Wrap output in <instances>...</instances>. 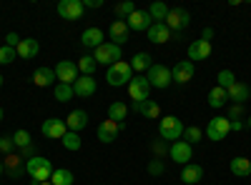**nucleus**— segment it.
<instances>
[{
	"instance_id": "nucleus-1",
	"label": "nucleus",
	"mask_w": 251,
	"mask_h": 185,
	"mask_svg": "<svg viewBox=\"0 0 251 185\" xmlns=\"http://www.w3.org/2000/svg\"><path fill=\"white\" fill-rule=\"evenodd\" d=\"M53 170H55L53 163L48 158H43V155H35V158L25 160V173L30 175V185H40V183L50 180Z\"/></svg>"
},
{
	"instance_id": "nucleus-2",
	"label": "nucleus",
	"mask_w": 251,
	"mask_h": 185,
	"mask_svg": "<svg viewBox=\"0 0 251 185\" xmlns=\"http://www.w3.org/2000/svg\"><path fill=\"white\" fill-rule=\"evenodd\" d=\"M106 80H108V85H113V88L128 85L131 80H133V68H131V63H126V60H118V63H113V65L106 70Z\"/></svg>"
},
{
	"instance_id": "nucleus-3",
	"label": "nucleus",
	"mask_w": 251,
	"mask_h": 185,
	"mask_svg": "<svg viewBox=\"0 0 251 185\" xmlns=\"http://www.w3.org/2000/svg\"><path fill=\"white\" fill-rule=\"evenodd\" d=\"M183 123L176 118V115H166V118H161L158 120V135L163 138V140H181L183 138Z\"/></svg>"
},
{
	"instance_id": "nucleus-4",
	"label": "nucleus",
	"mask_w": 251,
	"mask_h": 185,
	"mask_svg": "<svg viewBox=\"0 0 251 185\" xmlns=\"http://www.w3.org/2000/svg\"><path fill=\"white\" fill-rule=\"evenodd\" d=\"M228 133H231V120H228L226 115H216V118L208 120V125H206V138H208V140L219 143V140H224Z\"/></svg>"
},
{
	"instance_id": "nucleus-5",
	"label": "nucleus",
	"mask_w": 251,
	"mask_h": 185,
	"mask_svg": "<svg viewBox=\"0 0 251 185\" xmlns=\"http://www.w3.org/2000/svg\"><path fill=\"white\" fill-rule=\"evenodd\" d=\"M146 80L151 83V88H158V90H166V88L174 83L171 70L166 68V65H158V63H153V65L149 68V73H146Z\"/></svg>"
},
{
	"instance_id": "nucleus-6",
	"label": "nucleus",
	"mask_w": 251,
	"mask_h": 185,
	"mask_svg": "<svg viewBox=\"0 0 251 185\" xmlns=\"http://www.w3.org/2000/svg\"><path fill=\"white\" fill-rule=\"evenodd\" d=\"M163 23H166V28H169L171 33H181L183 28H188V23H191V15H188L186 8H171Z\"/></svg>"
},
{
	"instance_id": "nucleus-7",
	"label": "nucleus",
	"mask_w": 251,
	"mask_h": 185,
	"mask_svg": "<svg viewBox=\"0 0 251 185\" xmlns=\"http://www.w3.org/2000/svg\"><path fill=\"white\" fill-rule=\"evenodd\" d=\"M93 58H96L98 65H108L111 68L113 63H118V60H121V48L113 45V43H103L100 48L93 50Z\"/></svg>"
},
{
	"instance_id": "nucleus-8",
	"label": "nucleus",
	"mask_w": 251,
	"mask_h": 185,
	"mask_svg": "<svg viewBox=\"0 0 251 185\" xmlns=\"http://www.w3.org/2000/svg\"><path fill=\"white\" fill-rule=\"evenodd\" d=\"M83 13H86L83 0H60L58 3V15L63 20H80Z\"/></svg>"
},
{
	"instance_id": "nucleus-9",
	"label": "nucleus",
	"mask_w": 251,
	"mask_h": 185,
	"mask_svg": "<svg viewBox=\"0 0 251 185\" xmlns=\"http://www.w3.org/2000/svg\"><path fill=\"white\" fill-rule=\"evenodd\" d=\"M149 93H151V83L146 80V75H136L131 83H128V95H131L133 103L149 100Z\"/></svg>"
},
{
	"instance_id": "nucleus-10",
	"label": "nucleus",
	"mask_w": 251,
	"mask_h": 185,
	"mask_svg": "<svg viewBox=\"0 0 251 185\" xmlns=\"http://www.w3.org/2000/svg\"><path fill=\"white\" fill-rule=\"evenodd\" d=\"M53 70H55V78L66 85H73L78 80V63H73V60H60Z\"/></svg>"
},
{
	"instance_id": "nucleus-11",
	"label": "nucleus",
	"mask_w": 251,
	"mask_h": 185,
	"mask_svg": "<svg viewBox=\"0 0 251 185\" xmlns=\"http://www.w3.org/2000/svg\"><path fill=\"white\" fill-rule=\"evenodd\" d=\"M169 155H171L174 163H178V165H188V160L194 158V148L188 145L186 140H176V143H171Z\"/></svg>"
},
{
	"instance_id": "nucleus-12",
	"label": "nucleus",
	"mask_w": 251,
	"mask_h": 185,
	"mask_svg": "<svg viewBox=\"0 0 251 185\" xmlns=\"http://www.w3.org/2000/svg\"><path fill=\"white\" fill-rule=\"evenodd\" d=\"M40 130H43L46 138H53V140H63V135L68 133L66 120H63V118H48L43 125H40Z\"/></svg>"
},
{
	"instance_id": "nucleus-13",
	"label": "nucleus",
	"mask_w": 251,
	"mask_h": 185,
	"mask_svg": "<svg viewBox=\"0 0 251 185\" xmlns=\"http://www.w3.org/2000/svg\"><path fill=\"white\" fill-rule=\"evenodd\" d=\"M194 73H196V65L191 63V60H181V63H176V65H174V70H171V78H174V83H178V85H186L188 80L194 78Z\"/></svg>"
},
{
	"instance_id": "nucleus-14",
	"label": "nucleus",
	"mask_w": 251,
	"mask_h": 185,
	"mask_svg": "<svg viewBox=\"0 0 251 185\" xmlns=\"http://www.w3.org/2000/svg\"><path fill=\"white\" fill-rule=\"evenodd\" d=\"M128 35H131V30H128V25H126V20H113L111 28H108V38H111V43L121 48V45L128 43Z\"/></svg>"
},
{
	"instance_id": "nucleus-15",
	"label": "nucleus",
	"mask_w": 251,
	"mask_h": 185,
	"mask_svg": "<svg viewBox=\"0 0 251 185\" xmlns=\"http://www.w3.org/2000/svg\"><path fill=\"white\" fill-rule=\"evenodd\" d=\"M126 25H128V30L143 33V30H149V28L153 25V18L149 15V10H136L128 20H126Z\"/></svg>"
},
{
	"instance_id": "nucleus-16",
	"label": "nucleus",
	"mask_w": 251,
	"mask_h": 185,
	"mask_svg": "<svg viewBox=\"0 0 251 185\" xmlns=\"http://www.w3.org/2000/svg\"><path fill=\"white\" fill-rule=\"evenodd\" d=\"M96 78L93 75H80L75 83H73V93H75V98H91L93 93H96Z\"/></svg>"
},
{
	"instance_id": "nucleus-17",
	"label": "nucleus",
	"mask_w": 251,
	"mask_h": 185,
	"mask_svg": "<svg viewBox=\"0 0 251 185\" xmlns=\"http://www.w3.org/2000/svg\"><path fill=\"white\" fill-rule=\"evenodd\" d=\"M3 168H5V173L10 178H23L25 175V160L20 158V155H15V153H10V155H5Z\"/></svg>"
},
{
	"instance_id": "nucleus-18",
	"label": "nucleus",
	"mask_w": 251,
	"mask_h": 185,
	"mask_svg": "<svg viewBox=\"0 0 251 185\" xmlns=\"http://www.w3.org/2000/svg\"><path fill=\"white\" fill-rule=\"evenodd\" d=\"M118 133H121V125H118V123H113V120H103L100 125H98V130H96V135H98L100 143H113L118 138Z\"/></svg>"
},
{
	"instance_id": "nucleus-19",
	"label": "nucleus",
	"mask_w": 251,
	"mask_h": 185,
	"mask_svg": "<svg viewBox=\"0 0 251 185\" xmlns=\"http://www.w3.org/2000/svg\"><path fill=\"white\" fill-rule=\"evenodd\" d=\"M226 95H228V100H231L234 105H244V103L251 98V88L246 83H239V80H236V83L226 90Z\"/></svg>"
},
{
	"instance_id": "nucleus-20",
	"label": "nucleus",
	"mask_w": 251,
	"mask_h": 185,
	"mask_svg": "<svg viewBox=\"0 0 251 185\" xmlns=\"http://www.w3.org/2000/svg\"><path fill=\"white\" fill-rule=\"evenodd\" d=\"M80 43L86 45V48H100L103 43H106V35H103V30L100 28H86L83 30V35H80Z\"/></svg>"
},
{
	"instance_id": "nucleus-21",
	"label": "nucleus",
	"mask_w": 251,
	"mask_h": 185,
	"mask_svg": "<svg viewBox=\"0 0 251 185\" xmlns=\"http://www.w3.org/2000/svg\"><path fill=\"white\" fill-rule=\"evenodd\" d=\"M211 43H206V40H194V43L191 45H188V60H191V63H194V60H206L208 55H211Z\"/></svg>"
},
{
	"instance_id": "nucleus-22",
	"label": "nucleus",
	"mask_w": 251,
	"mask_h": 185,
	"mask_svg": "<svg viewBox=\"0 0 251 185\" xmlns=\"http://www.w3.org/2000/svg\"><path fill=\"white\" fill-rule=\"evenodd\" d=\"M18 58H25V60H30V58H35L38 53H40V43H38V40L35 38H23V40H20V43H18Z\"/></svg>"
},
{
	"instance_id": "nucleus-23",
	"label": "nucleus",
	"mask_w": 251,
	"mask_h": 185,
	"mask_svg": "<svg viewBox=\"0 0 251 185\" xmlns=\"http://www.w3.org/2000/svg\"><path fill=\"white\" fill-rule=\"evenodd\" d=\"M55 70L53 68H46V65H40V68H35V73H33V83L38 85V88H48V85H53L55 83Z\"/></svg>"
},
{
	"instance_id": "nucleus-24",
	"label": "nucleus",
	"mask_w": 251,
	"mask_h": 185,
	"mask_svg": "<svg viewBox=\"0 0 251 185\" xmlns=\"http://www.w3.org/2000/svg\"><path fill=\"white\" fill-rule=\"evenodd\" d=\"M133 110L141 113L143 118H149V120H156L161 115V105H158L156 100H151V98L143 100V103H133Z\"/></svg>"
},
{
	"instance_id": "nucleus-25",
	"label": "nucleus",
	"mask_w": 251,
	"mask_h": 185,
	"mask_svg": "<svg viewBox=\"0 0 251 185\" xmlns=\"http://www.w3.org/2000/svg\"><path fill=\"white\" fill-rule=\"evenodd\" d=\"M146 35H149V40H151V43H156V45L166 43V40H171V30L166 28V23H153L149 30H146Z\"/></svg>"
},
{
	"instance_id": "nucleus-26",
	"label": "nucleus",
	"mask_w": 251,
	"mask_h": 185,
	"mask_svg": "<svg viewBox=\"0 0 251 185\" xmlns=\"http://www.w3.org/2000/svg\"><path fill=\"white\" fill-rule=\"evenodd\" d=\"M181 180L186 185H196L199 180H203V168L196 165V163H188V165H183V170H181Z\"/></svg>"
},
{
	"instance_id": "nucleus-27",
	"label": "nucleus",
	"mask_w": 251,
	"mask_h": 185,
	"mask_svg": "<svg viewBox=\"0 0 251 185\" xmlns=\"http://www.w3.org/2000/svg\"><path fill=\"white\" fill-rule=\"evenodd\" d=\"M86 125H88V113H86V110H73V113L66 118V128L73 130V133L83 130Z\"/></svg>"
},
{
	"instance_id": "nucleus-28",
	"label": "nucleus",
	"mask_w": 251,
	"mask_h": 185,
	"mask_svg": "<svg viewBox=\"0 0 251 185\" xmlns=\"http://www.w3.org/2000/svg\"><path fill=\"white\" fill-rule=\"evenodd\" d=\"M126 118H128V108H126V103H121V100L111 103V105H108V120H113V123H118V125H123Z\"/></svg>"
},
{
	"instance_id": "nucleus-29",
	"label": "nucleus",
	"mask_w": 251,
	"mask_h": 185,
	"mask_svg": "<svg viewBox=\"0 0 251 185\" xmlns=\"http://www.w3.org/2000/svg\"><path fill=\"white\" fill-rule=\"evenodd\" d=\"M231 173H234L236 178H246V175H251V160L244 158V155L234 158V160H231Z\"/></svg>"
},
{
	"instance_id": "nucleus-30",
	"label": "nucleus",
	"mask_w": 251,
	"mask_h": 185,
	"mask_svg": "<svg viewBox=\"0 0 251 185\" xmlns=\"http://www.w3.org/2000/svg\"><path fill=\"white\" fill-rule=\"evenodd\" d=\"M226 103H228V95H226V90L224 88H211V90H208V105H211V108H224L226 105Z\"/></svg>"
},
{
	"instance_id": "nucleus-31",
	"label": "nucleus",
	"mask_w": 251,
	"mask_h": 185,
	"mask_svg": "<svg viewBox=\"0 0 251 185\" xmlns=\"http://www.w3.org/2000/svg\"><path fill=\"white\" fill-rule=\"evenodd\" d=\"M153 63H151V55L149 53H136L133 58H131V68L136 70V73H143V70H149Z\"/></svg>"
},
{
	"instance_id": "nucleus-32",
	"label": "nucleus",
	"mask_w": 251,
	"mask_h": 185,
	"mask_svg": "<svg viewBox=\"0 0 251 185\" xmlns=\"http://www.w3.org/2000/svg\"><path fill=\"white\" fill-rule=\"evenodd\" d=\"M53 98H55L58 103H68V100H73V98H75V93H73V85L58 83V85L53 88Z\"/></svg>"
},
{
	"instance_id": "nucleus-33",
	"label": "nucleus",
	"mask_w": 251,
	"mask_h": 185,
	"mask_svg": "<svg viewBox=\"0 0 251 185\" xmlns=\"http://www.w3.org/2000/svg\"><path fill=\"white\" fill-rule=\"evenodd\" d=\"M50 183L53 185H73V173L66 170V168H55L53 175H50Z\"/></svg>"
},
{
	"instance_id": "nucleus-34",
	"label": "nucleus",
	"mask_w": 251,
	"mask_h": 185,
	"mask_svg": "<svg viewBox=\"0 0 251 185\" xmlns=\"http://www.w3.org/2000/svg\"><path fill=\"white\" fill-rule=\"evenodd\" d=\"M96 68H98V63H96L93 55H83V58L78 60V73H83V75H93Z\"/></svg>"
},
{
	"instance_id": "nucleus-35",
	"label": "nucleus",
	"mask_w": 251,
	"mask_h": 185,
	"mask_svg": "<svg viewBox=\"0 0 251 185\" xmlns=\"http://www.w3.org/2000/svg\"><path fill=\"white\" fill-rule=\"evenodd\" d=\"M169 10L171 8H166L163 3H158V0H156V3H151V8H149V15L153 18V23H163L166 15H169Z\"/></svg>"
},
{
	"instance_id": "nucleus-36",
	"label": "nucleus",
	"mask_w": 251,
	"mask_h": 185,
	"mask_svg": "<svg viewBox=\"0 0 251 185\" xmlns=\"http://www.w3.org/2000/svg\"><path fill=\"white\" fill-rule=\"evenodd\" d=\"M63 148L66 150H71V153H75V150H80V135L78 133H73V130H68L66 135H63Z\"/></svg>"
},
{
	"instance_id": "nucleus-37",
	"label": "nucleus",
	"mask_w": 251,
	"mask_h": 185,
	"mask_svg": "<svg viewBox=\"0 0 251 185\" xmlns=\"http://www.w3.org/2000/svg\"><path fill=\"white\" fill-rule=\"evenodd\" d=\"M133 13H136L133 0H123V3H118V5H116V15H118V20H128Z\"/></svg>"
},
{
	"instance_id": "nucleus-38",
	"label": "nucleus",
	"mask_w": 251,
	"mask_h": 185,
	"mask_svg": "<svg viewBox=\"0 0 251 185\" xmlns=\"http://www.w3.org/2000/svg\"><path fill=\"white\" fill-rule=\"evenodd\" d=\"M13 143H15V148L25 150L28 145H33V138H30L28 130H15V133H13Z\"/></svg>"
},
{
	"instance_id": "nucleus-39",
	"label": "nucleus",
	"mask_w": 251,
	"mask_h": 185,
	"mask_svg": "<svg viewBox=\"0 0 251 185\" xmlns=\"http://www.w3.org/2000/svg\"><path fill=\"white\" fill-rule=\"evenodd\" d=\"M216 80H219V88H224V90H228L234 83H236V75L231 73V70H221L219 75H216Z\"/></svg>"
},
{
	"instance_id": "nucleus-40",
	"label": "nucleus",
	"mask_w": 251,
	"mask_h": 185,
	"mask_svg": "<svg viewBox=\"0 0 251 185\" xmlns=\"http://www.w3.org/2000/svg\"><path fill=\"white\" fill-rule=\"evenodd\" d=\"M183 138H186L188 145H194V143H201V140H203V130L196 128V125H191V128H186V130H183Z\"/></svg>"
},
{
	"instance_id": "nucleus-41",
	"label": "nucleus",
	"mask_w": 251,
	"mask_h": 185,
	"mask_svg": "<svg viewBox=\"0 0 251 185\" xmlns=\"http://www.w3.org/2000/svg\"><path fill=\"white\" fill-rule=\"evenodd\" d=\"M15 58H18V50H15V48H10V45L0 48V65H10Z\"/></svg>"
},
{
	"instance_id": "nucleus-42",
	"label": "nucleus",
	"mask_w": 251,
	"mask_h": 185,
	"mask_svg": "<svg viewBox=\"0 0 251 185\" xmlns=\"http://www.w3.org/2000/svg\"><path fill=\"white\" fill-rule=\"evenodd\" d=\"M0 150H3L5 155H10L15 150V143H13V135H3L0 138Z\"/></svg>"
},
{
	"instance_id": "nucleus-43",
	"label": "nucleus",
	"mask_w": 251,
	"mask_h": 185,
	"mask_svg": "<svg viewBox=\"0 0 251 185\" xmlns=\"http://www.w3.org/2000/svg\"><path fill=\"white\" fill-rule=\"evenodd\" d=\"M149 173H151V175H161V173H163V160H158V158L151 160V163H149Z\"/></svg>"
},
{
	"instance_id": "nucleus-44",
	"label": "nucleus",
	"mask_w": 251,
	"mask_h": 185,
	"mask_svg": "<svg viewBox=\"0 0 251 185\" xmlns=\"http://www.w3.org/2000/svg\"><path fill=\"white\" fill-rule=\"evenodd\" d=\"M241 115H244V108L241 105H231V108H228V113H226L228 120H239Z\"/></svg>"
},
{
	"instance_id": "nucleus-45",
	"label": "nucleus",
	"mask_w": 251,
	"mask_h": 185,
	"mask_svg": "<svg viewBox=\"0 0 251 185\" xmlns=\"http://www.w3.org/2000/svg\"><path fill=\"white\" fill-rule=\"evenodd\" d=\"M18 43H20V38H18L15 33H8V35H5V45H10V48H18Z\"/></svg>"
},
{
	"instance_id": "nucleus-46",
	"label": "nucleus",
	"mask_w": 251,
	"mask_h": 185,
	"mask_svg": "<svg viewBox=\"0 0 251 185\" xmlns=\"http://www.w3.org/2000/svg\"><path fill=\"white\" fill-rule=\"evenodd\" d=\"M211 38H214V30H211V28H203V33H201V40H206V43H211Z\"/></svg>"
},
{
	"instance_id": "nucleus-47",
	"label": "nucleus",
	"mask_w": 251,
	"mask_h": 185,
	"mask_svg": "<svg viewBox=\"0 0 251 185\" xmlns=\"http://www.w3.org/2000/svg\"><path fill=\"white\" fill-rule=\"evenodd\" d=\"M244 130V123L241 120H231V133H241Z\"/></svg>"
},
{
	"instance_id": "nucleus-48",
	"label": "nucleus",
	"mask_w": 251,
	"mask_h": 185,
	"mask_svg": "<svg viewBox=\"0 0 251 185\" xmlns=\"http://www.w3.org/2000/svg\"><path fill=\"white\" fill-rule=\"evenodd\" d=\"M83 5H86V8H100V5H103V0H86Z\"/></svg>"
},
{
	"instance_id": "nucleus-49",
	"label": "nucleus",
	"mask_w": 251,
	"mask_h": 185,
	"mask_svg": "<svg viewBox=\"0 0 251 185\" xmlns=\"http://www.w3.org/2000/svg\"><path fill=\"white\" fill-rule=\"evenodd\" d=\"M5 173V168H3V160H0V175H3Z\"/></svg>"
},
{
	"instance_id": "nucleus-50",
	"label": "nucleus",
	"mask_w": 251,
	"mask_h": 185,
	"mask_svg": "<svg viewBox=\"0 0 251 185\" xmlns=\"http://www.w3.org/2000/svg\"><path fill=\"white\" fill-rule=\"evenodd\" d=\"M3 118H5V113H3V108H0V123H3Z\"/></svg>"
},
{
	"instance_id": "nucleus-51",
	"label": "nucleus",
	"mask_w": 251,
	"mask_h": 185,
	"mask_svg": "<svg viewBox=\"0 0 251 185\" xmlns=\"http://www.w3.org/2000/svg\"><path fill=\"white\" fill-rule=\"evenodd\" d=\"M246 125H249V128H251V115H249V120H246Z\"/></svg>"
},
{
	"instance_id": "nucleus-52",
	"label": "nucleus",
	"mask_w": 251,
	"mask_h": 185,
	"mask_svg": "<svg viewBox=\"0 0 251 185\" xmlns=\"http://www.w3.org/2000/svg\"><path fill=\"white\" fill-rule=\"evenodd\" d=\"M40 185H53V183H50V180H46V183H40Z\"/></svg>"
},
{
	"instance_id": "nucleus-53",
	"label": "nucleus",
	"mask_w": 251,
	"mask_h": 185,
	"mask_svg": "<svg viewBox=\"0 0 251 185\" xmlns=\"http://www.w3.org/2000/svg\"><path fill=\"white\" fill-rule=\"evenodd\" d=\"M0 88H3V75H0Z\"/></svg>"
}]
</instances>
